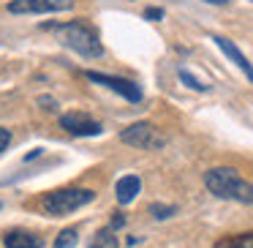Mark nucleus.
<instances>
[{
	"mask_svg": "<svg viewBox=\"0 0 253 248\" xmlns=\"http://www.w3.org/2000/svg\"><path fill=\"white\" fill-rule=\"evenodd\" d=\"M204 186L210 194H215L218 199H231V202L253 204V183L242 180L237 175V169L229 166H215V169L204 172Z\"/></svg>",
	"mask_w": 253,
	"mask_h": 248,
	"instance_id": "f257e3e1",
	"label": "nucleus"
},
{
	"mask_svg": "<svg viewBox=\"0 0 253 248\" xmlns=\"http://www.w3.org/2000/svg\"><path fill=\"white\" fill-rule=\"evenodd\" d=\"M57 39H60L63 47L74 50L77 55L82 57H101L104 55V44H101V36L93 25L87 22H66V25H57L55 28Z\"/></svg>",
	"mask_w": 253,
	"mask_h": 248,
	"instance_id": "f03ea898",
	"label": "nucleus"
},
{
	"mask_svg": "<svg viewBox=\"0 0 253 248\" xmlns=\"http://www.w3.org/2000/svg\"><path fill=\"white\" fill-rule=\"evenodd\" d=\"M95 194L90 188H60V191H52L41 199V210L46 215H68L74 210L84 207L87 202H93Z\"/></svg>",
	"mask_w": 253,
	"mask_h": 248,
	"instance_id": "7ed1b4c3",
	"label": "nucleus"
},
{
	"mask_svg": "<svg viewBox=\"0 0 253 248\" xmlns=\"http://www.w3.org/2000/svg\"><path fill=\"white\" fill-rule=\"evenodd\" d=\"M120 139L126 145H131V148H139V150H164V145H166L164 134H158V128L153 123H144V120L123 128Z\"/></svg>",
	"mask_w": 253,
	"mask_h": 248,
	"instance_id": "20e7f679",
	"label": "nucleus"
},
{
	"mask_svg": "<svg viewBox=\"0 0 253 248\" xmlns=\"http://www.w3.org/2000/svg\"><path fill=\"white\" fill-rule=\"evenodd\" d=\"M84 77H87L90 82H98V85H104V88L115 90L117 96H123V99H126V101H131V104H139V101L144 99L142 88H139L136 82H131V79L112 77V74H101V71H87Z\"/></svg>",
	"mask_w": 253,
	"mask_h": 248,
	"instance_id": "39448f33",
	"label": "nucleus"
},
{
	"mask_svg": "<svg viewBox=\"0 0 253 248\" xmlns=\"http://www.w3.org/2000/svg\"><path fill=\"white\" fill-rule=\"evenodd\" d=\"M74 8V0H11L8 11L11 14H52Z\"/></svg>",
	"mask_w": 253,
	"mask_h": 248,
	"instance_id": "423d86ee",
	"label": "nucleus"
},
{
	"mask_svg": "<svg viewBox=\"0 0 253 248\" xmlns=\"http://www.w3.org/2000/svg\"><path fill=\"white\" fill-rule=\"evenodd\" d=\"M60 126L66 128L71 137H98V134L104 131V126H101L98 120H93L90 115H84V112H66V115L60 117Z\"/></svg>",
	"mask_w": 253,
	"mask_h": 248,
	"instance_id": "0eeeda50",
	"label": "nucleus"
},
{
	"mask_svg": "<svg viewBox=\"0 0 253 248\" xmlns=\"http://www.w3.org/2000/svg\"><path fill=\"white\" fill-rule=\"evenodd\" d=\"M212 41H215V44H218V50L223 52L226 57H231V63H237V68H240V71H242V74H245V77H248V82H253V66H251V63H248V57L242 55V52L237 50V47L231 44L229 39H223V36H212Z\"/></svg>",
	"mask_w": 253,
	"mask_h": 248,
	"instance_id": "6e6552de",
	"label": "nucleus"
},
{
	"mask_svg": "<svg viewBox=\"0 0 253 248\" xmlns=\"http://www.w3.org/2000/svg\"><path fill=\"white\" fill-rule=\"evenodd\" d=\"M3 246L6 248H44V237L33 235L28 229H11L3 237Z\"/></svg>",
	"mask_w": 253,
	"mask_h": 248,
	"instance_id": "1a4fd4ad",
	"label": "nucleus"
},
{
	"mask_svg": "<svg viewBox=\"0 0 253 248\" xmlns=\"http://www.w3.org/2000/svg\"><path fill=\"white\" fill-rule=\"evenodd\" d=\"M139 188H142V180H139L136 175L120 177V180H117V202H120V204L133 202V199H136V194H139Z\"/></svg>",
	"mask_w": 253,
	"mask_h": 248,
	"instance_id": "9d476101",
	"label": "nucleus"
},
{
	"mask_svg": "<svg viewBox=\"0 0 253 248\" xmlns=\"http://www.w3.org/2000/svg\"><path fill=\"white\" fill-rule=\"evenodd\" d=\"M90 248H120V246H117V237L112 235V229H98L95 237L90 240Z\"/></svg>",
	"mask_w": 253,
	"mask_h": 248,
	"instance_id": "9b49d317",
	"label": "nucleus"
},
{
	"mask_svg": "<svg viewBox=\"0 0 253 248\" xmlns=\"http://www.w3.org/2000/svg\"><path fill=\"white\" fill-rule=\"evenodd\" d=\"M215 248H253V232L251 235H237V237H229V240H220Z\"/></svg>",
	"mask_w": 253,
	"mask_h": 248,
	"instance_id": "f8f14e48",
	"label": "nucleus"
},
{
	"mask_svg": "<svg viewBox=\"0 0 253 248\" xmlns=\"http://www.w3.org/2000/svg\"><path fill=\"white\" fill-rule=\"evenodd\" d=\"M77 240H79V237H77V229H74V226H71V229H63L60 235L55 237V248H74V246H77Z\"/></svg>",
	"mask_w": 253,
	"mask_h": 248,
	"instance_id": "ddd939ff",
	"label": "nucleus"
},
{
	"mask_svg": "<svg viewBox=\"0 0 253 248\" xmlns=\"http://www.w3.org/2000/svg\"><path fill=\"white\" fill-rule=\"evenodd\" d=\"M174 213H177L174 204H161V202H153V204H150V215H153V218H158V221L171 218Z\"/></svg>",
	"mask_w": 253,
	"mask_h": 248,
	"instance_id": "4468645a",
	"label": "nucleus"
},
{
	"mask_svg": "<svg viewBox=\"0 0 253 248\" xmlns=\"http://www.w3.org/2000/svg\"><path fill=\"white\" fill-rule=\"evenodd\" d=\"M180 79H182V82H185L191 90H199V93H207V90H210V85H204L202 79H196L191 71H188V68H180Z\"/></svg>",
	"mask_w": 253,
	"mask_h": 248,
	"instance_id": "2eb2a0df",
	"label": "nucleus"
},
{
	"mask_svg": "<svg viewBox=\"0 0 253 248\" xmlns=\"http://www.w3.org/2000/svg\"><path fill=\"white\" fill-rule=\"evenodd\" d=\"M144 19H150V22H158V19H164V8H158V6L147 8V11H144Z\"/></svg>",
	"mask_w": 253,
	"mask_h": 248,
	"instance_id": "dca6fc26",
	"label": "nucleus"
},
{
	"mask_svg": "<svg viewBox=\"0 0 253 248\" xmlns=\"http://www.w3.org/2000/svg\"><path fill=\"white\" fill-rule=\"evenodd\" d=\"M8 142H11V131L0 126V153H3V150L8 148Z\"/></svg>",
	"mask_w": 253,
	"mask_h": 248,
	"instance_id": "f3484780",
	"label": "nucleus"
},
{
	"mask_svg": "<svg viewBox=\"0 0 253 248\" xmlns=\"http://www.w3.org/2000/svg\"><path fill=\"white\" fill-rule=\"evenodd\" d=\"M123 224H126V218H123L120 213H115V218H112V229H120Z\"/></svg>",
	"mask_w": 253,
	"mask_h": 248,
	"instance_id": "a211bd4d",
	"label": "nucleus"
},
{
	"mask_svg": "<svg viewBox=\"0 0 253 248\" xmlns=\"http://www.w3.org/2000/svg\"><path fill=\"white\" fill-rule=\"evenodd\" d=\"M204 3H210V6H226L229 0H204Z\"/></svg>",
	"mask_w": 253,
	"mask_h": 248,
	"instance_id": "6ab92c4d",
	"label": "nucleus"
},
{
	"mask_svg": "<svg viewBox=\"0 0 253 248\" xmlns=\"http://www.w3.org/2000/svg\"><path fill=\"white\" fill-rule=\"evenodd\" d=\"M251 3H253V0H251Z\"/></svg>",
	"mask_w": 253,
	"mask_h": 248,
	"instance_id": "aec40b11",
	"label": "nucleus"
}]
</instances>
